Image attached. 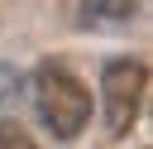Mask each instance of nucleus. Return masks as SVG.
Instances as JSON below:
<instances>
[{
	"label": "nucleus",
	"instance_id": "nucleus-1",
	"mask_svg": "<svg viewBox=\"0 0 153 149\" xmlns=\"http://www.w3.org/2000/svg\"><path fill=\"white\" fill-rule=\"evenodd\" d=\"M33 106H38V120L53 139H76L91 125V91L67 62H38Z\"/></svg>",
	"mask_w": 153,
	"mask_h": 149
},
{
	"label": "nucleus",
	"instance_id": "nucleus-2",
	"mask_svg": "<svg viewBox=\"0 0 153 149\" xmlns=\"http://www.w3.org/2000/svg\"><path fill=\"white\" fill-rule=\"evenodd\" d=\"M148 96V62L143 58H110L100 67V111H105V135H129Z\"/></svg>",
	"mask_w": 153,
	"mask_h": 149
},
{
	"label": "nucleus",
	"instance_id": "nucleus-3",
	"mask_svg": "<svg viewBox=\"0 0 153 149\" xmlns=\"http://www.w3.org/2000/svg\"><path fill=\"white\" fill-rule=\"evenodd\" d=\"M105 14H110V19H129V14H134V0H91L81 19L96 24V19H105Z\"/></svg>",
	"mask_w": 153,
	"mask_h": 149
},
{
	"label": "nucleus",
	"instance_id": "nucleus-4",
	"mask_svg": "<svg viewBox=\"0 0 153 149\" xmlns=\"http://www.w3.org/2000/svg\"><path fill=\"white\" fill-rule=\"evenodd\" d=\"M0 149H33V135L14 120H0Z\"/></svg>",
	"mask_w": 153,
	"mask_h": 149
},
{
	"label": "nucleus",
	"instance_id": "nucleus-5",
	"mask_svg": "<svg viewBox=\"0 0 153 149\" xmlns=\"http://www.w3.org/2000/svg\"><path fill=\"white\" fill-rule=\"evenodd\" d=\"M19 91V67H10V62H0V101H10Z\"/></svg>",
	"mask_w": 153,
	"mask_h": 149
}]
</instances>
